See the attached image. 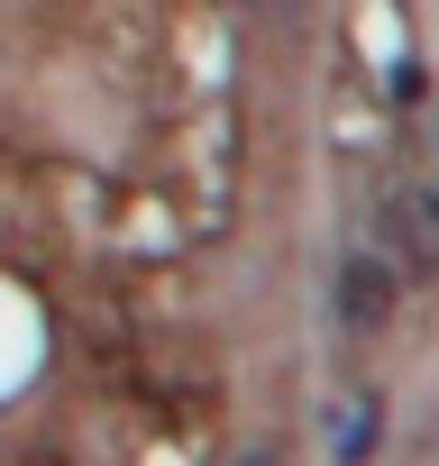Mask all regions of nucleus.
Here are the masks:
<instances>
[{"instance_id":"f257e3e1","label":"nucleus","mask_w":439,"mask_h":466,"mask_svg":"<svg viewBox=\"0 0 439 466\" xmlns=\"http://www.w3.org/2000/svg\"><path fill=\"white\" fill-rule=\"evenodd\" d=\"M366 238L403 266V284H430V275H439V183L393 174V183L375 192V210H366Z\"/></svg>"},{"instance_id":"f03ea898","label":"nucleus","mask_w":439,"mask_h":466,"mask_svg":"<svg viewBox=\"0 0 439 466\" xmlns=\"http://www.w3.org/2000/svg\"><path fill=\"white\" fill-rule=\"evenodd\" d=\"M393 302H403V266H393L375 238H366V248H348V257H339V320L375 339V329L393 320Z\"/></svg>"},{"instance_id":"7ed1b4c3","label":"nucleus","mask_w":439,"mask_h":466,"mask_svg":"<svg viewBox=\"0 0 439 466\" xmlns=\"http://www.w3.org/2000/svg\"><path fill=\"white\" fill-rule=\"evenodd\" d=\"M375 448H384V393H357V402L339 411V430H330V457H339V466H366Z\"/></svg>"},{"instance_id":"20e7f679","label":"nucleus","mask_w":439,"mask_h":466,"mask_svg":"<svg viewBox=\"0 0 439 466\" xmlns=\"http://www.w3.org/2000/svg\"><path fill=\"white\" fill-rule=\"evenodd\" d=\"M220 466H284V448H266V439H257V448H230Z\"/></svg>"},{"instance_id":"39448f33","label":"nucleus","mask_w":439,"mask_h":466,"mask_svg":"<svg viewBox=\"0 0 439 466\" xmlns=\"http://www.w3.org/2000/svg\"><path fill=\"white\" fill-rule=\"evenodd\" d=\"M430 137H439V110H430ZM430 183H439V174H430Z\"/></svg>"}]
</instances>
